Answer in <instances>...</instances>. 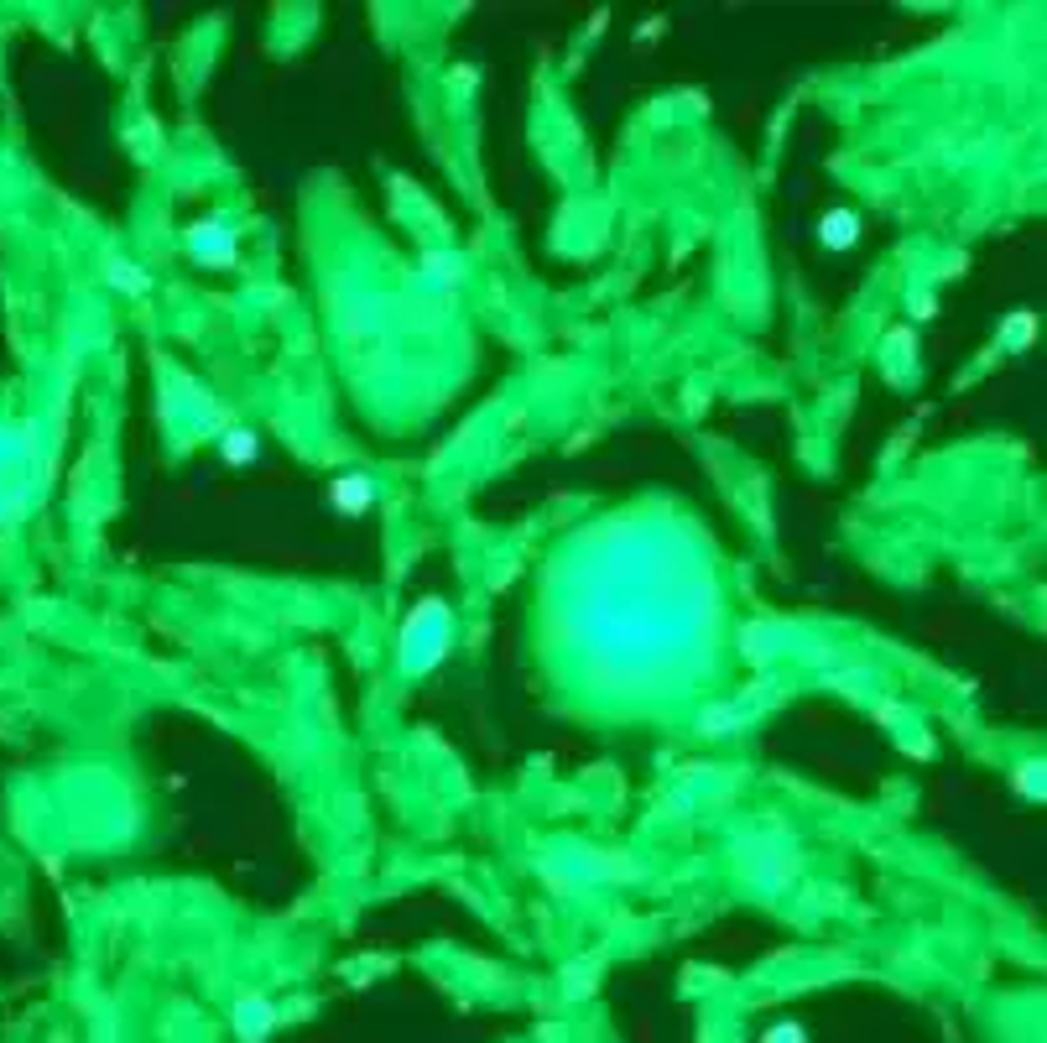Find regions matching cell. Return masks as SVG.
I'll use <instances>...</instances> for the list:
<instances>
[{
	"label": "cell",
	"mask_w": 1047,
	"mask_h": 1043,
	"mask_svg": "<svg viewBox=\"0 0 1047 1043\" xmlns=\"http://www.w3.org/2000/svg\"><path fill=\"white\" fill-rule=\"evenodd\" d=\"M240 1033H245V1039H261V1033H266V1028H271V1013H266V1002H256V996H250V1002H240Z\"/></svg>",
	"instance_id": "7a4b0ae2"
},
{
	"label": "cell",
	"mask_w": 1047,
	"mask_h": 1043,
	"mask_svg": "<svg viewBox=\"0 0 1047 1043\" xmlns=\"http://www.w3.org/2000/svg\"><path fill=\"white\" fill-rule=\"evenodd\" d=\"M224 454H230V460H250V454H256V438H250V433H230Z\"/></svg>",
	"instance_id": "5b68a950"
},
{
	"label": "cell",
	"mask_w": 1047,
	"mask_h": 1043,
	"mask_svg": "<svg viewBox=\"0 0 1047 1043\" xmlns=\"http://www.w3.org/2000/svg\"><path fill=\"white\" fill-rule=\"evenodd\" d=\"M823 241H829V246H849V241H855V215L823 219Z\"/></svg>",
	"instance_id": "3957f363"
},
{
	"label": "cell",
	"mask_w": 1047,
	"mask_h": 1043,
	"mask_svg": "<svg viewBox=\"0 0 1047 1043\" xmlns=\"http://www.w3.org/2000/svg\"><path fill=\"white\" fill-rule=\"evenodd\" d=\"M766 1043H803V1033H798V1028H772Z\"/></svg>",
	"instance_id": "8992f818"
},
{
	"label": "cell",
	"mask_w": 1047,
	"mask_h": 1043,
	"mask_svg": "<svg viewBox=\"0 0 1047 1043\" xmlns=\"http://www.w3.org/2000/svg\"><path fill=\"white\" fill-rule=\"evenodd\" d=\"M339 501H344V506H359V501H365V486H344V491H339Z\"/></svg>",
	"instance_id": "52a82bcc"
},
{
	"label": "cell",
	"mask_w": 1047,
	"mask_h": 1043,
	"mask_svg": "<svg viewBox=\"0 0 1047 1043\" xmlns=\"http://www.w3.org/2000/svg\"><path fill=\"white\" fill-rule=\"evenodd\" d=\"M193 250L209 256V261H224V256H230V241H224V235H193Z\"/></svg>",
	"instance_id": "277c9868"
},
{
	"label": "cell",
	"mask_w": 1047,
	"mask_h": 1043,
	"mask_svg": "<svg viewBox=\"0 0 1047 1043\" xmlns=\"http://www.w3.org/2000/svg\"><path fill=\"white\" fill-rule=\"evenodd\" d=\"M438 647H443V611L427 606V611L407 626V668H427V663L438 657Z\"/></svg>",
	"instance_id": "6da1fadb"
}]
</instances>
